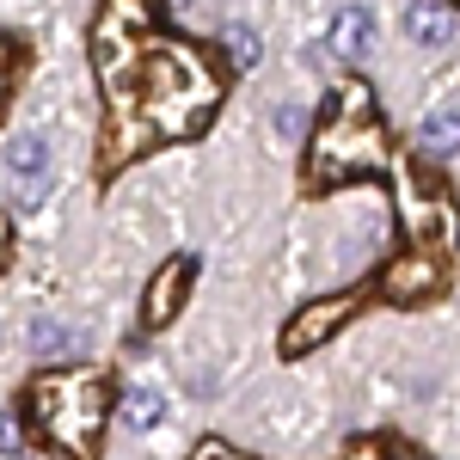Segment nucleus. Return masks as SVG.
<instances>
[{
	"mask_svg": "<svg viewBox=\"0 0 460 460\" xmlns=\"http://www.w3.org/2000/svg\"><path fill=\"white\" fill-rule=\"evenodd\" d=\"M154 0H105L93 25V62L105 86V172L136 160L142 147L197 136L221 105V74L184 37H166Z\"/></svg>",
	"mask_w": 460,
	"mask_h": 460,
	"instance_id": "1",
	"label": "nucleus"
},
{
	"mask_svg": "<svg viewBox=\"0 0 460 460\" xmlns=\"http://www.w3.org/2000/svg\"><path fill=\"white\" fill-rule=\"evenodd\" d=\"M0 338H6V332H0Z\"/></svg>",
	"mask_w": 460,
	"mask_h": 460,
	"instance_id": "19",
	"label": "nucleus"
},
{
	"mask_svg": "<svg viewBox=\"0 0 460 460\" xmlns=\"http://www.w3.org/2000/svg\"><path fill=\"white\" fill-rule=\"evenodd\" d=\"M356 314V295H325V301H314V307H301V314L283 325V338H277V350L295 362V356H314L332 332H344V319Z\"/></svg>",
	"mask_w": 460,
	"mask_h": 460,
	"instance_id": "4",
	"label": "nucleus"
},
{
	"mask_svg": "<svg viewBox=\"0 0 460 460\" xmlns=\"http://www.w3.org/2000/svg\"><path fill=\"white\" fill-rule=\"evenodd\" d=\"M190 283H197V258H190V252L166 258V264L147 277V295H142V325H147V332H160V325H172V319L184 314Z\"/></svg>",
	"mask_w": 460,
	"mask_h": 460,
	"instance_id": "5",
	"label": "nucleus"
},
{
	"mask_svg": "<svg viewBox=\"0 0 460 460\" xmlns=\"http://www.w3.org/2000/svg\"><path fill=\"white\" fill-rule=\"evenodd\" d=\"M31 350L49 356V362H68V356L80 350V338H74V332H68L56 314H37V319H31Z\"/></svg>",
	"mask_w": 460,
	"mask_h": 460,
	"instance_id": "10",
	"label": "nucleus"
},
{
	"mask_svg": "<svg viewBox=\"0 0 460 460\" xmlns=\"http://www.w3.org/2000/svg\"><path fill=\"white\" fill-rule=\"evenodd\" d=\"M190 460H240V455H234L227 442H197V455H190Z\"/></svg>",
	"mask_w": 460,
	"mask_h": 460,
	"instance_id": "15",
	"label": "nucleus"
},
{
	"mask_svg": "<svg viewBox=\"0 0 460 460\" xmlns=\"http://www.w3.org/2000/svg\"><path fill=\"white\" fill-rule=\"evenodd\" d=\"M221 43H227V62L246 74V68H258V56H264V43H258V31L252 25H227L221 31Z\"/></svg>",
	"mask_w": 460,
	"mask_h": 460,
	"instance_id": "13",
	"label": "nucleus"
},
{
	"mask_svg": "<svg viewBox=\"0 0 460 460\" xmlns=\"http://www.w3.org/2000/svg\"><path fill=\"white\" fill-rule=\"evenodd\" d=\"M442 288H448V264H436V258H393L381 270V295L399 301V307H418Z\"/></svg>",
	"mask_w": 460,
	"mask_h": 460,
	"instance_id": "7",
	"label": "nucleus"
},
{
	"mask_svg": "<svg viewBox=\"0 0 460 460\" xmlns=\"http://www.w3.org/2000/svg\"><path fill=\"white\" fill-rule=\"evenodd\" d=\"M0 455H19V424L13 418H0Z\"/></svg>",
	"mask_w": 460,
	"mask_h": 460,
	"instance_id": "17",
	"label": "nucleus"
},
{
	"mask_svg": "<svg viewBox=\"0 0 460 460\" xmlns=\"http://www.w3.org/2000/svg\"><path fill=\"white\" fill-rule=\"evenodd\" d=\"M13 80H19V43H13V37H0V105H6Z\"/></svg>",
	"mask_w": 460,
	"mask_h": 460,
	"instance_id": "14",
	"label": "nucleus"
},
{
	"mask_svg": "<svg viewBox=\"0 0 460 460\" xmlns=\"http://www.w3.org/2000/svg\"><path fill=\"white\" fill-rule=\"evenodd\" d=\"M25 424L62 460H99L111 424V368H49L25 387Z\"/></svg>",
	"mask_w": 460,
	"mask_h": 460,
	"instance_id": "2",
	"label": "nucleus"
},
{
	"mask_svg": "<svg viewBox=\"0 0 460 460\" xmlns=\"http://www.w3.org/2000/svg\"><path fill=\"white\" fill-rule=\"evenodd\" d=\"M6 246H13V227H6V215H0V264H6Z\"/></svg>",
	"mask_w": 460,
	"mask_h": 460,
	"instance_id": "18",
	"label": "nucleus"
},
{
	"mask_svg": "<svg viewBox=\"0 0 460 460\" xmlns=\"http://www.w3.org/2000/svg\"><path fill=\"white\" fill-rule=\"evenodd\" d=\"M418 142H424V154H436V160L460 154V111H436V117H424Z\"/></svg>",
	"mask_w": 460,
	"mask_h": 460,
	"instance_id": "11",
	"label": "nucleus"
},
{
	"mask_svg": "<svg viewBox=\"0 0 460 460\" xmlns=\"http://www.w3.org/2000/svg\"><path fill=\"white\" fill-rule=\"evenodd\" d=\"M332 56L356 68V62H368L375 56V13L368 6H344L338 19H332Z\"/></svg>",
	"mask_w": 460,
	"mask_h": 460,
	"instance_id": "8",
	"label": "nucleus"
},
{
	"mask_svg": "<svg viewBox=\"0 0 460 460\" xmlns=\"http://www.w3.org/2000/svg\"><path fill=\"white\" fill-rule=\"evenodd\" d=\"M301 129V111L295 105H277V136H295Z\"/></svg>",
	"mask_w": 460,
	"mask_h": 460,
	"instance_id": "16",
	"label": "nucleus"
},
{
	"mask_svg": "<svg viewBox=\"0 0 460 460\" xmlns=\"http://www.w3.org/2000/svg\"><path fill=\"white\" fill-rule=\"evenodd\" d=\"M399 25H405L411 43H424V49H442V43L455 37V19H448V6H442V0H411Z\"/></svg>",
	"mask_w": 460,
	"mask_h": 460,
	"instance_id": "9",
	"label": "nucleus"
},
{
	"mask_svg": "<svg viewBox=\"0 0 460 460\" xmlns=\"http://www.w3.org/2000/svg\"><path fill=\"white\" fill-rule=\"evenodd\" d=\"M0 166L13 178L19 209H37V203L49 197V142H43V136H13V142L0 147Z\"/></svg>",
	"mask_w": 460,
	"mask_h": 460,
	"instance_id": "6",
	"label": "nucleus"
},
{
	"mask_svg": "<svg viewBox=\"0 0 460 460\" xmlns=\"http://www.w3.org/2000/svg\"><path fill=\"white\" fill-rule=\"evenodd\" d=\"M117 411H123V424L136 429V436H147V429L166 418V399H160L154 387H136V393H123V405H117Z\"/></svg>",
	"mask_w": 460,
	"mask_h": 460,
	"instance_id": "12",
	"label": "nucleus"
},
{
	"mask_svg": "<svg viewBox=\"0 0 460 460\" xmlns=\"http://www.w3.org/2000/svg\"><path fill=\"white\" fill-rule=\"evenodd\" d=\"M375 172H393L387 123L375 111V93L362 80H344V93L325 105L314 142H307V178L325 190L338 178H375Z\"/></svg>",
	"mask_w": 460,
	"mask_h": 460,
	"instance_id": "3",
	"label": "nucleus"
}]
</instances>
